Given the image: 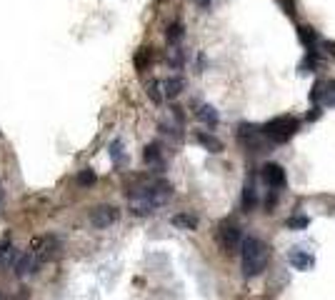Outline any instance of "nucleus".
Instances as JSON below:
<instances>
[{"label": "nucleus", "instance_id": "1", "mask_svg": "<svg viewBox=\"0 0 335 300\" xmlns=\"http://www.w3.org/2000/svg\"><path fill=\"white\" fill-rule=\"evenodd\" d=\"M125 195L131 198V210L135 215H150L173 198V185L168 180H148L143 185L128 188Z\"/></svg>", "mask_w": 335, "mask_h": 300}, {"label": "nucleus", "instance_id": "2", "mask_svg": "<svg viewBox=\"0 0 335 300\" xmlns=\"http://www.w3.org/2000/svg\"><path fill=\"white\" fill-rule=\"evenodd\" d=\"M240 258H243V275L245 278H255L268 268L270 250L260 238H245L240 245Z\"/></svg>", "mask_w": 335, "mask_h": 300}, {"label": "nucleus", "instance_id": "3", "mask_svg": "<svg viewBox=\"0 0 335 300\" xmlns=\"http://www.w3.org/2000/svg\"><path fill=\"white\" fill-rule=\"evenodd\" d=\"M298 130V120L293 115H280V118H273L263 125V133L270 143H288Z\"/></svg>", "mask_w": 335, "mask_h": 300}, {"label": "nucleus", "instance_id": "4", "mask_svg": "<svg viewBox=\"0 0 335 300\" xmlns=\"http://www.w3.org/2000/svg\"><path fill=\"white\" fill-rule=\"evenodd\" d=\"M215 238H218V245L223 248L225 253H233V250H238V248L243 245L240 228H238V225H233V223H220V225H218Z\"/></svg>", "mask_w": 335, "mask_h": 300}, {"label": "nucleus", "instance_id": "5", "mask_svg": "<svg viewBox=\"0 0 335 300\" xmlns=\"http://www.w3.org/2000/svg\"><path fill=\"white\" fill-rule=\"evenodd\" d=\"M238 138H240L250 150H255V153H263V150L268 148V138H265L263 128H253V125L243 123L240 130H238Z\"/></svg>", "mask_w": 335, "mask_h": 300}, {"label": "nucleus", "instance_id": "6", "mask_svg": "<svg viewBox=\"0 0 335 300\" xmlns=\"http://www.w3.org/2000/svg\"><path fill=\"white\" fill-rule=\"evenodd\" d=\"M90 223L98 230H105L113 223H118V208L115 205H98L90 210Z\"/></svg>", "mask_w": 335, "mask_h": 300}, {"label": "nucleus", "instance_id": "7", "mask_svg": "<svg viewBox=\"0 0 335 300\" xmlns=\"http://www.w3.org/2000/svg\"><path fill=\"white\" fill-rule=\"evenodd\" d=\"M263 178L270 188H285V170L278 163H265L263 165Z\"/></svg>", "mask_w": 335, "mask_h": 300}, {"label": "nucleus", "instance_id": "8", "mask_svg": "<svg viewBox=\"0 0 335 300\" xmlns=\"http://www.w3.org/2000/svg\"><path fill=\"white\" fill-rule=\"evenodd\" d=\"M288 260H290V265H293L295 270H313V268H315V258H313L310 253L300 250V248H293V250L288 253Z\"/></svg>", "mask_w": 335, "mask_h": 300}, {"label": "nucleus", "instance_id": "9", "mask_svg": "<svg viewBox=\"0 0 335 300\" xmlns=\"http://www.w3.org/2000/svg\"><path fill=\"white\" fill-rule=\"evenodd\" d=\"M35 265H38L35 253H25V255H20L18 262H15V275H18V278H28V275H33V273H35Z\"/></svg>", "mask_w": 335, "mask_h": 300}, {"label": "nucleus", "instance_id": "10", "mask_svg": "<svg viewBox=\"0 0 335 300\" xmlns=\"http://www.w3.org/2000/svg\"><path fill=\"white\" fill-rule=\"evenodd\" d=\"M195 140H198V143H200L208 153H220V150H223V143H220L215 135H210V133H205V130L195 133Z\"/></svg>", "mask_w": 335, "mask_h": 300}, {"label": "nucleus", "instance_id": "11", "mask_svg": "<svg viewBox=\"0 0 335 300\" xmlns=\"http://www.w3.org/2000/svg\"><path fill=\"white\" fill-rule=\"evenodd\" d=\"M183 88H185V80H183L180 75L168 78L165 83H163V95H165V98H178V95L183 93Z\"/></svg>", "mask_w": 335, "mask_h": 300}, {"label": "nucleus", "instance_id": "12", "mask_svg": "<svg viewBox=\"0 0 335 300\" xmlns=\"http://www.w3.org/2000/svg\"><path fill=\"white\" fill-rule=\"evenodd\" d=\"M195 115H198V120H203L208 125H218V123H220V115H218V110H215L213 105H200V108L195 110Z\"/></svg>", "mask_w": 335, "mask_h": 300}, {"label": "nucleus", "instance_id": "13", "mask_svg": "<svg viewBox=\"0 0 335 300\" xmlns=\"http://www.w3.org/2000/svg\"><path fill=\"white\" fill-rule=\"evenodd\" d=\"M108 153H110V160L113 165H123L128 158H125V150H123V140L120 138H115L110 145H108Z\"/></svg>", "mask_w": 335, "mask_h": 300}, {"label": "nucleus", "instance_id": "14", "mask_svg": "<svg viewBox=\"0 0 335 300\" xmlns=\"http://www.w3.org/2000/svg\"><path fill=\"white\" fill-rule=\"evenodd\" d=\"M173 225H178L183 230H195L198 228V218L190 215V213H178V215H173Z\"/></svg>", "mask_w": 335, "mask_h": 300}, {"label": "nucleus", "instance_id": "15", "mask_svg": "<svg viewBox=\"0 0 335 300\" xmlns=\"http://www.w3.org/2000/svg\"><path fill=\"white\" fill-rule=\"evenodd\" d=\"M143 158H145V163H148V165H163V155H160V148H158L155 143L145 145V153H143Z\"/></svg>", "mask_w": 335, "mask_h": 300}, {"label": "nucleus", "instance_id": "16", "mask_svg": "<svg viewBox=\"0 0 335 300\" xmlns=\"http://www.w3.org/2000/svg\"><path fill=\"white\" fill-rule=\"evenodd\" d=\"M298 35H300V40H303V45L313 50V45H315V40H318V33H315V30H313L310 25H300V28H298Z\"/></svg>", "mask_w": 335, "mask_h": 300}, {"label": "nucleus", "instance_id": "17", "mask_svg": "<svg viewBox=\"0 0 335 300\" xmlns=\"http://www.w3.org/2000/svg\"><path fill=\"white\" fill-rule=\"evenodd\" d=\"M160 88H163V83H158V80H150L148 85H145L148 98L153 100V103H163V93H160Z\"/></svg>", "mask_w": 335, "mask_h": 300}, {"label": "nucleus", "instance_id": "18", "mask_svg": "<svg viewBox=\"0 0 335 300\" xmlns=\"http://www.w3.org/2000/svg\"><path fill=\"white\" fill-rule=\"evenodd\" d=\"M165 38H168V43H180V38H183V23H173V25H168Z\"/></svg>", "mask_w": 335, "mask_h": 300}, {"label": "nucleus", "instance_id": "19", "mask_svg": "<svg viewBox=\"0 0 335 300\" xmlns=\"http://www.w3.org/2000/svg\"><path fill=\"white\" fill-rule=\"evenodd\" d=\"M253 205H255V188L248 183V185L243 188V208H245V210H250Z\"/></svg>", "mask_w": 335, "mask_h": 300}, {"label": "nucleus", "instance_id": "20", "mask_svg": "<svg viewBox=\"0 0 335 300\" xmlns=\"http://www.w3.org/2000/svg\"><path fill=\"white\" fill-rule=\"evenodd\" d=\"M150 58H153L150 48H140L138 55H135V68H138V70H145V65L150 63Z\"/></svg>", "mask_w": 335, "mask_h": 300}, {"label": "nucleus", "instance_id": "21", "mask_svg": "<svg viewBox=\"0 0 335 300\" xmlns=\"http://www.w3.org/2000/svg\"><path fill=\"white\" fill-rule=\"evenodd\" d=\"M308 223H310V220H308L305 215H290V218H288V228H290V230H305Z\"/></svg>", "mask_w": 335, "mask_h": 300}, {"label": "nucleus", "instance_id": "22", "mask_svg": "<svg viewBox=\"0 0 335 300\" xmlns=\"http://www.w3.org/2000/svg\"><path fill=\"white\" fill-rule=\"evenodd\" d=\"M10 260H13V245H10V240H3L0 243V265H5Z\"/></svg>", "mask_w": 335, "mask_h": 300}, {"label": "nucleus", "instance_id": "23", "mask_svg": "<svg viewBox=\"0 0 335 300\" xmlns=\"http://www.w3.org/2000/svg\"><path fill=\"white\" fill-rule=\"evenodd\" d=\"M95 180H98V178H95V173L90 168H85V170H80V175H78V185H93Z\"/></svg>", "mask_w": 335, "mask_h": 300}, {"label": "nucleus", "instance_id": "24", "mask_svg": "<svg viewBox=\"0 0 335 300\" xmlns=\"http://www.w3.org/2000/svg\"><path fill=\"white\" fill-rule=\"evenodd\" d=\"M325 88H328V83H320V80H318L315 85H313V90H310V100H313V103H320V100H323V95L328 93Z\"/></svg>", "mask_w": 335, "mask_h": 300}, {"label": "nucleus", "instance_id": "25", "mask_svg": "<svg viewBox=\"0 0 335 300\" xmlns=\"http://www.w3.org/2000/svg\"><path fill=\"white\" fill-rule=\"evenodd\" d=\"M320 115H323V108H320V105H313V108L308 110V115H305V118H308V120L313 123V120H318Z\"/></svg>", "mask_w": 335, "mask_h": 300}, {"label": "nucleus", "instance_id": "26", "mask_svg": "<svg viewBox=\"0 0 335 300\" xmlns=\"http://www.w3.org/2000/svg\"><path fill=\"white\" fill-rule=\"evenodd\" d=\"M323 48H325V53H328V55L335 58V43H333V40H323Z\"/></svg>", "mask_w": 335, "mask_h": 300}, {"label": "nucleus", "instance_id": "27", "mask_svg": "<svg viewBox=\"0 0 335 300\" xmlns=\"http://www.w3.org/2000/svg\"><path fill=\"white\" fill-rule=\"evenodd\" d=\"M275 203H278V195H275V193L270 190V195H268V200H265V205H268V208H273V205H275Z\"/></svg>", "mask_w": 335, "mask_h": 300}, {"label": "nucleus", "instance_id": "28", "mask_svg": "<svg viewBox=\"0 0 335 300\" xmlns=\"http://www.w3.org/2000/svg\"><path fill=\"white\" fill-rule=\"evenodd\" d=\"M198 5H200V8H208V5H210V0H198Z\"/></svg>", "mask_w": 335, "mask_h": 300}]
</instances>
